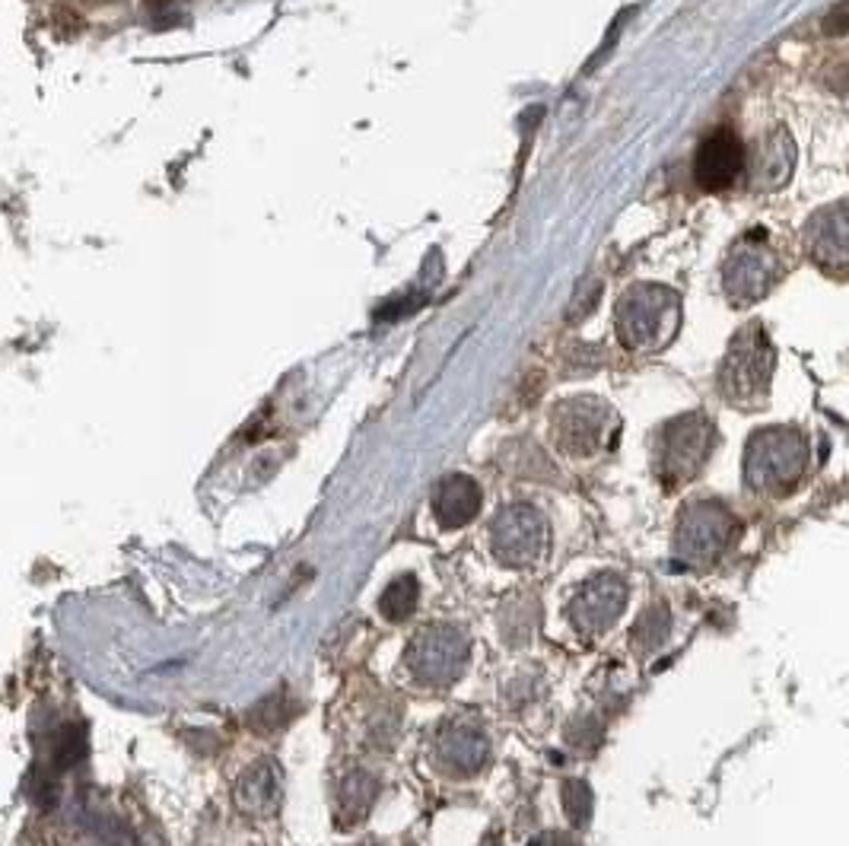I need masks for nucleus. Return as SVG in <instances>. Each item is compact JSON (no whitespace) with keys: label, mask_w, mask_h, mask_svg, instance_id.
<instances>
[{"label":"nucleus","mask_w":849,"mask_h":846,"mask_svg":"<svg viewBox=\"0 0 849 846\" xmlns=\"http://www.w3.org/2000/svg\"><path fill=\"white\" fill-rule=\"evenodd\" d=\"M681 322L678 293L659 284H636L621 296L614 309V328L626 351L652 354L669 344Z\"/></svg>","instance_id":"f257e3e1"},{"label":"nucleus","mask_w":849,"mask_h":846,"mask_svg":"<svg viewBox=\"0 0 849 846\" xmlns=\"http://www.w3.org/2000/svg\"><path fill=\"white\" fill-rule=\"evenodd\" d=\"M773 376V344L758 322L741 328L719 366V392L738 407H760Z\"/></svg>","instance_id":"f03ea898"},{"label":"nucleus","mask_w":849,"mask_h":846,"mask_svg":"<svg viewBox=\"0 0 849 846\" xmlns=\"http://www.w3.org/2000/svg\"><path fill=\"white\" fill-rule=\"evenodd\" d=\"M780 277L782 258L770 245L767 229H751L748 236H741L722 265V287H725V296L732 299V306H751V303L763 299L777 287Z\"/></svg>","instance_id":"7ed1b4c3"},{"label":"nucleus","mask_w":849,"mask_h":846,"mask_svg":"<svg viewBox=\"0 0 849 846\" xmlns=\"http://www.w3.org/2000/svg\"><path fill=\"white\" fill-rule=\"evenodd\" d=\"M804 459H808V449L796 430H789V426L760 430L748 443L744 478L754 490L782 493L789 484L799 481V474L804 471Z\"/></svg>","instance_id":"20e7f679"},{"label":"nucleus","mask_w":849,"mask_h":846,"mask_svg":"<svg viewBox=\"0 0 849 846\" xmlns=\"http://www.w3.org/2000/svg\"><path fill=\"white\" fill-rule=\"evenodd\" d=\"M715 430L703 414H684L662 426L655 440V468L665 484L691 481L713 452Z\"/></svg>","instance_id":"39448f33"},{"label":"nucleus","mask_w":849,"mask_h":846,"mask_svg":"<svg viewBox=\"0 0 849 846\" xmlns=\"http://www.w3.org/2000/svg\"><path fill=\"white\" fill-rule=\"evenodd\" d=\"M468 652L471 646L465 630H458L452 623H433V627H424L414 637L404 662H407L411 675L421 685H426V688H446V685H452L465 671Z\"/></svg>","instance_id":"423d86ee"},{"label":"nucleus","mask_w":849,"mask_h":846,"mask_svg":"<svg viewBox=\"0 0 849 846\" xmlns=\"http://www.w3.org/2000/svg\"><path fill=\"white\" fill-rule=\"evenodd\" d=\"M493 554L500 563L525 570L544 560L551 548V525L547 519L529 506V503H513L496 515L491 529Z\"/></svg>","instance_id":"0eeeda50"},{"label":"nucleus","mask_w":849,"mask_h":846,"mask_svg":"<svg viewBox=\"0 0 849 846\" xmlns=\"http://www.w3.org/2000/svg\"><path fill=\"white\" fill-rule=\"evenodd\" d=\"M614 426H618L614 411L599 399L563 401L551 414V433L560 449L573 459L599 452L614 436Z\"/></svg>","instance_id":"6e6552de"},{"label":"nucleus","mask_w":849,"mask_h":846,"mask_svg":"<svg viewBox=\"0 0 849 846\" xmlns=\"http://www.w3.org/2000/svg\"><path fill=\"white\" fill-rule=\"evenodd\" d=\"M736 534V519L715 500H700L684 510L678 525V551L693 563L713 560L725 551V544Z\"/></svg>","instance_id":"1a4fd4ad"},{"label":"nucleus","mask_w":849,"mask_h":846,"mask_svg":"<svg viewBox=\"0 0 849 846\" xmlns=\"http://www.w3.org/2000/svg\"><path fill=\"white\" fill-rule=\"evenodd\" d=\"M808 258L830 277H849V204H830L804 223Z\"/></svg>","instance_id":"9d476101"},{"label":"nucleus","mask_w":849,"mask_h":846,"mask_svg":"<svg viewBox=\"0 0 849 846\" xmlns=\"http://www.w3.org/2000/svg\"><path fill=\"white\" fill-rule=\"evenodd\" d=\"M626 604V586L624 579L614 573H602L592 577L580 592L570 601V621L576 623L580 633H604L611 623L621 618Z\"/></svg>","instance_id":"9b49d317"},{"label":"nucleus","mask_w":849,"mask_h":846,"mask_svg":"<svg viewBox=\"0 0 849 846\" xmlns=\"http://www.w3.org/2000/svg\"><path fill=\"white\" fill-rule=\"evenodd\" d=\"M748 169V150L729 128L713 131L693 156V178L703 191H725L744 176Z\"/></svg>","instance_id":"f8f14e48"},{"label":"nucleus","mask_w":849,"mask_h":846,"mask_svg":"<svg viewBox=\"0 0 849 846\" xmlns=\"http://www.w3.org/2000/svg\"><path fill=\"white\" fill-rule=\"evenodd\" d=\"M487 757H491L487 732L465 716H452L436 735V760L448 774L471 777L487 764Z\"/></svg>","instance_id":"ddd939ff"},{"label":"nucleus","mask_w":849,"mask_h":846,"mask_svg":"<svg viewBox=\"0 0 849 846\" xmlns=\"http://www.w3.org/2000/svg\"><path fill=\"white\" fill-rule=\"evenodd\" d=\"M748 169H751V185L754 188H763V191L782 188L792 176V169H796V147L789 140V134L782 128L773 134H763L754 144V150L748 154Z\"/></svg>","instance_id":"4468645a"},{"label":"nucleus","mask_w":849,"mask_h":846,"mask_svg":"<svg viewBox=\"0 0 849 846\" xmlns=\"http://www.w3.org/2000/svg\"><path fill=\"white\" fill-rule=\"evenodd\" d=\"M484 493L468 474H448L433 490V515L446 529H462L477 519Z\"/></svg>","instance_id":"2eb2a0df"},{"label":"nucleus","mask_w":849,"mask_h":846,"mask_svg":"<svg viewBox=\"0 0 849 846\" xmlns=\"http://www.w3.org/2000/svg\"><path fill=\"white\" fill-rule=\"evenodd\" d=\"M284 783L274 760H255L248 764L246 774L236 779V805L248 815H270L280 801Z\"/></svg>","instance_id":"dca6fc26"},{"label":"nucleus","mask_w":849,"mask_h":846,"mask_svg":"<svg viewBox=\"0 0 849 846\" xmlns=\"http://www.w3.org/2000/svg\"><path fill=\"white\" fill-rule=\"evenodd\" d=\"M376 793H379V783H376V777L363 774V770L344 779L340 789H337V818H340V824L359 822L373 808Z\"/></svg>","instance_id":"f3484780"},{"label":"nucleus","mask_w":849,"mask_h":846,"mask_svg":"<svg viewBox=\"0 0 849 846\" xmlns=\"http://www.w3.org/2000/svg\"><path fill=\"white\" fill-rule=\"evenodd\" d=\"M417 599H421L417 577L404 573V577L392 579V582L385 586V592H382V599H379V611L388 618V621H404L407 614H414Z\"/></svg>","instance_id":"a211bd4d"},{"label":"nucleus","mask_w":849,"mask_h":846,"mask_svg":"<svg viewBox=\"0 0 849 846\" xmlns=\"http://www.w3.org/2000/svg\"><path fill=\"white\" fill-rule=\"evenodd\" d=\"M669 608L665 604H652L646 614L636 621V627H633V649H640V652L655 649L669 637Z\"/></svg>","instance_id":"6ab92c4d"},{"label":"nucleus","mask_w":849,"mask_h":846,"mask_svg":"<svg viewBox=\"0 0 849 846\" xmlns=\"http://www.w3.org/2000/svg\"><path fill=\"white\" fill-rule=\"evenodd\" d=\"M560 799H563V811H566L570 822L576 827L589 824V818H592V793L582 779H566L563 789H560Z\"/></svg>","instance_id":"aec40b11"},{"label":"nucleus","mask_w":849,"mask_h":846,"mask_svg":"<svg viewBox=\"0 0 849 846\" xmlns=\"http://www.w3.org/2000/svg\"><path fill=\"white\" fill-rule=\"evenodd\" d=\"M821 77H825V83L830 89H837V92H849V48H843V51H837V55H830V58H827Z\"/></svg>","instance_id":"412c9836"},{"label":"nucleus","mask_w":849,"mask_h":846,"mask_svg":"<svg viewBox=\"0 0 849 846\" xmlns=\"http://www.w3.org/2000/svg\"><path fill=\"white\" fill-rule=\"evenodd\" d=\"M825 32L827 36H840V32H849V0H840V3L830 10V17L825 20Z\"/></svg>","instance_id":"4be33fe9"},{"label":"nucleus","mask_w":849,"mask_h":846,"mask_svg":"<svg viewBox=\"0 0 849 846\" xmlns=\"http://www.w3.org/2000/svg\"><path fill=\"white\" fill-rule=\"evenodd\" d=\"M529 846H573V840H570L566 834H554V830H551V834H541V837L532 840Z\"/></svg>","instance_id":"5701e85b"}]
</instances>
